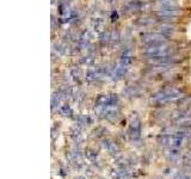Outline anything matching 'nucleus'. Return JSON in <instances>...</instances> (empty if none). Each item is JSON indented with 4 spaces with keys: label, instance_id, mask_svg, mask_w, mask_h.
I'll return each instance as SVG.
<instances>
[{
    "label": "nucleus",
    "instance_id": "obj_14",
    "mask_svg": "<svg viewBox=\"0 0 191 179\" xmlns=\"http://www.w3.org/2000/svg\"><path fill=\"white\" fill-rule=\"evenodd\" d=\"M118 21V12L117 11H113L111 12V22H117Z\"/></svg>",
    "mask_w": 191,
    "mask_h": 179
},
{
    "label": "nucleus",
    "instance_id": "obj_2",
    "mask_svg": "<svg viewBox=\"0 0 191 179\" xmlns=\"http://www.w3.org/2000/svg\"><path fill=\"white\" fill-rule=\"evenodd\" d=\"M167 37L166 35L161 32H149L145 34L141 37V42L146 45H158V44H165L167 43Z\"/></svg>",
    "mask_w": 191,
    "mask_h": 179
},
{
    "label": "nucleus",
    "instance_id": "obj_3",
    "mask_svg": "<svg viewBox=\"0 0 191 179\" xmlns=\"http://www.w3.org/2000/svg\"><path fill=\"white\" fill-rule=\"evenodd\" d=\"M155 16L158 19H161V21H174L179 17V11L170 10V9H160L155 11Z\"/></svg>",
    "mask_w": 191,
    "mask_h": 179
},
{
    "label": "nucleus",
    "instance_id": "obj_7",
    "mask_svg": "<svg viewBox=\"0 0 191 179\" xmlns=\"http://www.w3.org/2000/svg\"><path fill=\"white\" fill-rule=\"evenodd\" d=\"M158 4L162 9H170V10H178L179 4L177 0H158Z\"/></svg>",
    "mask_w": 191,
    "mask_h": 179
},
{
    "label": "nucleus",
    "instance_id": "obj_10",
    "mask_svg": "<svg viewBox=\"0 0 191 179\" xmlns=\"http://www.w3.org/2000/svg\"><path fill=\"white\" fill-rule=\"evenodd\" d=\"M59 103H60V94H55L54 93L53 97H52V109L53 110L59 105Z\"/></svg>",
    "mask_w": 191,
    "mask_h": 179
},
{
    "label": "nucleus",
    "instance_id": "obj_9",
    "mask_svg": "<svg viewBox=\"0 0 191 179\" xmlns=\"http://www.w3.org/2000/svg\"><path fill=\"white\" fill-rule=\"evenodd\" d=\"M60 113L62 115V116H71L73 111H72V109H71V106L69 105H63V106H61V109H60Z\"/></svg>",
    "mask_w": 191,
    "mask_h": 179
},
{
    "label": "nucleus",
    "instance_id": "obj_4",
    "mask_svg": "<svg viewBox=\"0 0 191 179\" xmlns=\"http://www.w3.org/2000/svg\"><path fill=\"white\" fill-rule=\"evenodd\" d=\"M134 62V56H133V53L130 49H124L122 55H121V59H120V65L121 66H124V67L129 68Z\"/></svg>",
    "mask_w": 191,
    "mask_h": 179
},
{
    "label": "nucleus",
    "instance_id": "obj_8",
    "mask_svg": "<svg viewBox=\"0 0 191 179\" xmlns=\"http://www.w3.org/2000/svg\"><path fill=\"white\" fill-rule=\"evenodd\" d=\"M103 147L106 148V149H109V150H111V152H115L117 149L116 145L113 143V141H110V140H104L103 141Z\"/></svg>",
    "mask_w": 191,
    "mask_h": 179
},
{
    "label": "nucleus",
    "instance_id": "obj_16",
    "mask_svg": "<svg viewBox=\"0 0 191 179\" xmlns=\"http://www.w3.org/2000/svg\"><path fill=\"white\" fill-rule=\"evenodd\" d=\"M68 1H72V0H68Z\"/></svg>",
    "mask_w": 191,
    "mask_h": 179
},
{
    "label": "nucleus",
    "instance_id": "obj_5",
    "mask_svg": "<svg viewBox=\"0 0 191 179\" xmlns=\"http://www.w3.org/2000/svg\"><path fill=\"white\" fill-rule=\"evenodd\" d=\"M127 70H128V68L124 67V66H118V67L113 68V72H111V77H113V80H116V81H118V80H121V79L124 78V75L127 74Z\"/></svg>",
    "mask_w": 191,
    "mask_h": 179
},
{
    "label": "nucleus",
    "instance_id": "obj_13",
    "mask_svg": "<svg viewBox=\"0 0 191 179\" xmlns=\"http://www.w3.org/2000/svg\"><path fill=\"white\" fill-rule=\"evenodd\" d=\"M110 41L113 42V43H118V42H120V34H118V31H115V32L111 35Z\"/></svg>",
    "mask_w": 191,
    "mask_h": 179
},
{
    "label": "nucleus",
    "instance_id": "obj_6",
    "mask_svg": "<svg viewBox=\"0 0 191 179\" xmlns=\"http://www.w3.org/2000/svg\"><path fill=\"white\" fill-rule=\"evenodd\" d=\"M130 133L135 137H139L140 133H141V122L137 117H134L130 122Z\"/></svg>",
    "mask_w": 191,
    "mask_h": 179
},
{
    "label": "nucleus",
    "instance_id": "obj_15",
    "mask_svg": "<svg viewBox=\"0 0 191 179\" xmlns=\"http://www.w3.org/2000/svg\"><path fill=\"white\" fill-rule=\"evenodd\" d=\"M78 179H84V178H82V177H79V178Z\"/></svg>",
    "mask_w": 191,
    "mask_h": 179
},
{
    "label": "nucleus",
    "instance_id": "obj_11",
    "mask_svg": "<svg viewBox=\"0 0 191 179\" xmlns=\"http://www.w3.org/2000/svg\"><path fill=\"white\" fill-rule=\"evenodd\" d=\"M110 38H111V36L108 34V32H103V34L99 36V41H101L103 44H104V42L106 43L108 41H110Z\"/></svg>",
    "mask_w": 191,
    "mask_h": 179
},
{
    "label": "nucleus",
    "instance_id": "obj_1",
    "mask_svg": "<svg viewBox=\"0 0 191 179\" xmlns=\"http://www.w3.org/2000/svg\"><path fill=\"white\" fill-rule=\"evenodd\" d=\"M143 55H146L148 59H157V57H164L170 56L173 54L172 48L166 44H158V45H147L142 50Z\"/></svg>",
    "mask_w": 191,
    "mask_h": 179
},
{
    "label": "nucleus",
    "instance_id": "obj_12",
    "mask_svg": "<svg viewBox=\"0 0 191 179\" xmlns=\"http://www.w3.org/2000/svg\"><path fill=\"white\" fill-rule=\"evenodd\" d=\"M129 7H130L132 10H140V7H141V2L137 1V0H134V1H132V2L129 4Z\"/></svg>",
    "mask_w": 191,
    "mask_h": 179
}]
</instances>
